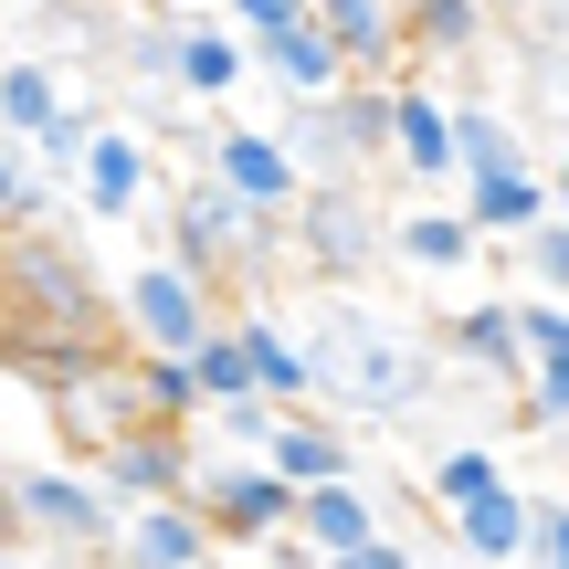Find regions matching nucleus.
Listing matches in <instances>:
<instances>
[{
	"label": "nucleus",
	"mask_w": 569,
	"mask_h": 569,
	"mask_svg": "<svg viewBox=\"0 0 569 569\" xmlns=\"http://www.w3.org/2000/svg\"><path fill=\"white\" fill-rule=\"evenodd\" d=\"M475 243H486V232H475L465 211H390V253L422 264V274H465Z\"/></svg>",
	"instance_id": "obj_23"
},
{
	"label": "nucleus",
	"mask_w": 569,
	"mask_h": 569,
	"mask_svg": "<svg viewBox=\"0 0 569 569\" xmlns=\"http://www.w3.org/2000/svg\"><path fill=\"white\" fill-rule=\"evenodd\" d=\"M284 243H296V264H306V274L348 284L359 264H380V253H390V222H380V211H359L348 190H306L296 222H284Z\"/></svg>",
	"instance_id": "obj_7"
},
{
	"label": "nucleus",
	"mask_w": 569,
	"mask_h": 569,
	"mask_svg": "<svg viewBox=\"0 0 569 569\" xmlns=\"http://www.w3.org/2000/svg\"><path fill=\"white\" fill-rule=\"evenodd\" d=\"M74 190H84V211H96V222H127V211L148 201V138H138V127H106Z\"/></svg>",
	"instance_id": "obj_20"
},
{
	"label": "nucleus",
	"mask_w": 569,
	"mask_h": 569,
	"mask_svg": "<svg viewBox=\"0 0 569 569\" xmlns=\"http://www.w3.org/2000/svg\"><path fill=\"white\" fill-rule=\"evenodd\" d=\"M517 338H528V369L569 359V306L559 296H517Z\"/></svg>",
	"instance_id": "obj_32"
},
{
	"label": "nucleus",
	"mask_w": 569,
	"mask_h": 569,
	"mask_svg": "<svg viewBox=\"0 0 569 569\" xmlns=\"http://www.w3.org/2000/svg\"><path fill=\"white\" fill-rule=\"evenodd\" d=\"M284 148H296L306 190H348V180H359V169L390 148V84H338V96L296 106Z\"/></svg>",
	"instance_id": "obj_3"
},
{
	"label": "nucleus",
	"mask_w": 569,
	"mask_h": 569,
	"mask_svg": "<svg viewBox=\"0 0 569 569\" xmlns=\"http://www.w3.org/2000/svg\"><path fill=\"white\" fill-rule=\"evenodd\" d=\"M317 21L338 32L348 84H390V74L411 63V32H401V11H390V0H317Z\"/></svg>",
	"instance_id": "obj_14"
},
{
	"label": "nucleus",
	"mask_w": 569,
	"mask_h": 569,
	"mask_svg": "<svg viewBox=\"0 0 569 569\" xmlns=\"http://www.w3.org/2000/svg\"><path fill=\"white\" fill-rule=\"evenodd\" d=\"M11 496H21V528H32V538H53V549H74V559H117L127 507L96 486V475H74V465H32V475H11Z\"/></svg>",
	"instance_id": "obj_5"
},
{
	"label": "nucleus",
	"mask_w": 569,
	"mask_h": 569,
	"mask_svg": "<svg viewBox=\"0 0 569 569\" xmlns=\"http://www.w3.org/2000/svg\"><path fill=\"white\" fill-rule=\"evenodd\" d=\"M127 74L180 84V32H169V21H138V32H127Z\"/></svg>",
	"instance_id": "obj_34"
},
{
	"label": "nucleus",
	"mask_w": 569,
	"mask_h": 569,
	"mask_svg": "<svg viewBox=\"0 0 569 569\" xmlns=\"http://www.w3.org/2000/svg\"><path fill=\"white\" fill-rule=\"evenodd\" d=\"M486 11H496V0H411V11H401L411 63H465V53H486Z\"/></svg>",
	"instance_id": "obj_22"
},
{
	"label": "nucleus",
	"mask_w": 569,
	"mask_h": 569,
	"mask_svg": "<svg viewBox=\"0 0 569 569\" xmlns=\"http://www.w3.org/2000/svg\"><path fill=\"white\" fill-rule=\"evenodd\" d=\"M306 11H317V0H222V21L243 42H264V32H284V21H306Z\"/></svg>",
	"instance_id": "obj_35"
},
{
	"label": "nucleus",
	"mask_w": 569,
	"mask_h": 569,
	"mask_svg": "<svg viewBox=\"0 0 569 569\" xmlns=\"http://www.w3.org/2000/svg\"><path fill=\"white\" fill-rule=\"evenodd\" d=\"M211 180H222L232 201L274 211V222L306 201V169H296V148H284L274 127H222V138H211Z\"/></svg>",
	"instance_id": "obj_10"
},
{
	"label": "nucleus",
	"mask_w": 569,
	"mask_h": 569,
	"mask_svg": "<svg viewBox=\"0 0 569 569\" xmlns=\"http://www.w3.org/2000/svg\"><path fill=\"white\" fill-rule=\"evenodd\" d=\"M264 243H274V211L232 201L222 180L180 190V211H169V253H180L190 274H232V264H243V253H264Z\"/></svg>",
	"instance_id": "obj_6"
},
{
	"label": "nucleus",
	"mask_w": 569,
	"mask_h": 569,
	"mask_svg": "<svg viewBox=\"0 0 569 569\" xmlns=\"http://www.w3.org/2000/svg\"><path fill=\"white\" fill-rule=\"evenodd\" d=\"M453 159H465V180H517L528 159V138H517V117H496V106H453Z\"/></svg>",
	"instance_id": "obj_24"
},
{
	"label": "nucleus",
	"mask_w": 569,
	"mask_h": 569,
	"mask_svg": "<svg viewBox=\"0 0 569 569\" xmlns=\"http://www.w3.org/2000/svg\"><path fill=\"white\" fill-rule=\"evenodd\" d=\"M264 465H274L296 496H317V486H338V475H359V465H348V443H338L327 422H306V411H284V432H274Z\"/></svg>",
	"instance_id": "obj_26"
},
{
	"label": "nucleus",
	"mask_w": 569,
	"mask_h": 569,
	"mask_svg": "<svg viewBox=\"0 0 569 569\" xmlns=\"http://www.w3.org/2000/svg\"><path fill=\"white\" fill-rule=\"evenodd\" d=\"M190 380H201V401H211V411H232V401H264V380H253V348H243V327H211V338L190 348Z\"/></svg>",
	"instance_id": "obj_27"
},
{
	"label": "nucleus",
	"mask_w": 569,
	"mask_h": 569,
	"mask_svg": "<svg viewBox=\"0 0 569 569\" xmlns=\"http://www.w3.org/2000/svg\"><path fill=\"white\" fill-rule=\"evenodd\" d=\"M528 569H569V496H538V549Z\"/></svg>",
	"instance_id": "obj_38"
},
{
	"label": "nucleus",
	"mask_w": 569,
	"mask_h": 569,
	"mask_svg": "<svg viewBox=\"0 0 569 569\" xmlns=\"http://www.w3.org/2000/svg\"><path fill=\"white\" fill-rule=\"evenodd\" d=\"M53 422L74 432L84 453H117L127 432L148 422V411H138V369H84V380H63L53 390Z\"/></svg>",
	"instance_id": "obj_12"
},
{
	"label": "nucleus",
	"mask_w": 569,
	"mask_h": 569,
	"mask_svg": "<svg viewBox=\"0 0 569 569\" xmlns=\"http://www.w3.org/2000/svg\"><path fill=\"white\" fill-rule=\"evenodd\" d=\"M0 569H32V559H0Z\"/></svg>",
	"instance_id": "obj_43"
},
{
	"label": "nucleus",
	"mask_w": 569,
	"mask_h": 569,
	"mask_svg": "<svg viewBox=\"0 0 569 569\" xmlns=\"http://www.w3.org/2000/svg\"><path fill=\"white\" fill-rule=\"evenodd\" d=\"M549 42H569V0H549Z\"/></svg>",
	"instance_id": "obj_42"
},
{
	"label": "nucleus",
	"mask_w": 569,
	"mask_h": 569,
	"mask_svg": "<svg viewBox=\"0 0 569 569\" xmlns=\"http://www.w3.org/2000/svg\"><path fill=\"white\" fill-rule=\"evenodd\" d=\"M222 528L201 517V496H169V507H138L117 538V569H211Z\"/></svg>",
	"instance_id": "obj_11"
},
{
	"label": "nucleus",
	"mask_w": 569,
	"mask_h": 569,
	"mask_svg": "<svg viewBox=\"0 0 569 569\" xmlns=\"http://www.w3.org/2000/svg\"><path fill=\"white\" fill-rule=\"evenodd\" d=\"M117 327L138 338V359H190V348L222 327V306H211V274H190L180 253H148V264L117 284Z\"/></svg>",
	"instance_id": "obj_4"
},
{
	"label": "nucleus",
	"mask_w": 569,
	"mask_h": 569,
	"mask_svg": "<svg viewBox=\"0 0 569 569\" xmlns=\"http://www.w3.org/2000/svg\"><path fill=\"white\" fill-rule=\"evenodd\" d=\"M106 327H117V306L84 284V264L53 243V232H11L0 243V338H11V359L53 369L63 348H84V359H106Z\"/></svg>",
	"instance_id": "obj_2"
},
{
	"label": "nucleus",
	"mask_w": 569,
	"mask_h": 569,
	"mask_svg": "<svg viewBox=\"0 0 569 569\" xmlns=\"http://www.w3.org/2000/svg\"><path fill=\"white\" fill-rule=\"evenodd\" d=\"M53 117H63V84H53V63L11 53V63H0V127H11V138L32 148V138H42Z\"/></svg>",
	"instance_id": "obj_28"
},
{
	"label": "nucleus",
	"mask_w": 569,
	"mask_h": 569,
	"mask_svg": "<svg viewBox=\"0 0 569 569\" xmlns=\"http://www.w3.org/2000/svg\"><path fill=\"white\" fill-rule=\"evenodd\" d=\"M528 422H549V432H569V359H549L528 380Z\"/></svg>",
	"instance_id": "obj_37"
},
{
	"label": "nucleus",
	"mask_w": 569,
	"mask_h": 569,
	"mask_svg": "<svg viewBox=\"0 0 569 569\" xmlns=\"http://www.w3.org/2000/svg\"><path fill=\"white\" fill-rule=\"evenodd\" d=\"M42 201V180H32V169H21V138H11V127H0V222H21V211H32Z\"/></svg>",
	"instance_id": "obj_36"
},
{
	"label": "nucleus",
	"mask_w": 569,
	"mask_h": 569,
	"mask_svg": "<svg viewBox=\"0 0 569 569\" xmlns=\"http://www.w3.org/2000/svg\"><path fill=\"white\" fill-rule=\"evenodd\" d=\"M453 549H465L475 569H517V559L538 549V496H517V486L475 496V507L453 517Z\"/></svg>",
	"instance_id": "obj_17"
},
{
	"label": "nucleus",
	"mask_w": 569,
	"mask_h": 569,
	"mask_svg": "<svg viewBox=\"0 0 569 569\" xmlns=\"http://www.w3.org/2000/svg\"><path fill=\"white\" fill-rule=\"evenodd\" d=\"M21 538L32 528H21V496H11V475H0V559H21Z\"/></svg>",
	"instance_id": "obj_40"
},
{
	"label": "nucleus",
	"mask_w": 569,
	"mask_h": 569,
	"mask_svg": "<svg viewBox=\"0 0 569 569\" xmlns=\"http://www.w3.org/2000/svg\"><path fill=\"white\" fill-rule=\"evenodd\" d=\"M369 538H390V517L369 507L359 475H338V486H317V496L296 507V559H317V569L348 559V549H369Z\"/></svg>",
	"instance_id": "obj_13"
},
{
	"label": "nucleus",
	"mask_w": 569,
	"mask_h": 569,
	"mask_svg": "<svg viewBox=\"0 0 569 569\" xmlns=\"http://www.w3.org/2000/svg\"><path fill=\"white\" fill-rule=\"evenodd\" d=\"M422 486H432V507H443V517H465L475 496H496V486H507V465H496L486 443H453V453H432V475H422Z\"/></svg>",
	"instance_id": "obj_29"
},
{
	"label": "nucleus",
	"mask_w": 569,
	"mask_h": 569,
	"mask_svg": "<svg viewBox=\"0 0 569 569\" xmlns=\"http://www.w3.org/2000/svg\"><path fill=\"white\" fill-rule=\"evenodd\" d=\"M549 169H517V180H465V222L486 232V243H528L538 222H549Z\"/></svg>",
	"instance_id": "obj_19"
},
{
	"label": "nucleus",
	"mask_w": 569,
	"mask_h": 569,
	"mask_svg": "<svg viewBox=\"0 0 569 569\" xmlns=\"http://www.w3.org/2000/svg\"><path fill=\"white\" fill-rule=\"evenodd\" d=\"M96 486L117 496L127 517H138V507H169V496H190V486H201V465H190V432L138 422L117 453H96Z\"/></svg>",
	"instance_id": "obj_8"
},
{
	"label": "nucleus",
	"mask_w": 569,
	"mask_h": 569,
	"mask_svg": "<svg viewBox=\"0 0 569 569\" xmlns=\"http://www.w3.org/2000/svg\"><path fill=\"white\" fill-rule=\"evenodd\" d=\"M190 496H201V517L222 538H296V507H306L274 465H201V486H190Z\"/></svg>",
	"instance_id": "obj_9"
},
{
	"label": "nucleus",
	"mask_w": 569,
	"mask_h": 569,
	"mask_svg": "<svg viewBox=\"0 0 569 569\" xmlns=\"http://www.w3.org/2000/svg\"><path fill=\"white\" fill-rule=\"evenodd\" d=\"M138 411L180 432L190 411H211V401H201V380H190V359H138Z\"/></svg>",
	"instance_id": "obj_30"
},
{
	"label": "nucleus",
	"mask_w": 569,
	"mask_h": 569,
	"mask_svg": "<svg viewBox=\"0 0 569 569\" xmlns=\"http://www.w3.org/2000/svg\"><path fill=\"white\" fill-rule=\"evenodd\" d=\"M253 63V42L232 21H180V96H232Z\"/></svg>",
	"instance_id": "obj_25"
},
{
	"label": "nucleus",
	"mask_w": 569,
	"mask_h": 569,
	"mask_svg": "<svg viewBox=\"0 0 569 569\" xmlns=\"http://www.w3.org/2000/svg\"><path fill=\"white\" fill-rule=\"evenodd\" d=\"M390 159H401V180H453V106L422 96V84H390Z\"/></svg>",
	"instance_id": "obj_16"
},
{
	"label": "nucleus",
	"mask_w": 569,
	"mask_h": 569,
	"mask_svg": "<svg viewBox=\"0 0 569 569\" xmlns=\"http://www.w3.org/2000/svg\"><path fill=\"white\" fill-rule=\"evenodd\" d=\"M253 63H264L296 106H317V96H338V84H348V53H338V32H327L317 11L284 21V32H264V42H253Z\"/></svg>",
	"instance_id": "obj_15"
},
{
	"label": "nucleus",
	"mask_w": 569,
	"mask_h": 569,
	"mask_svg": "<svg viewBox=\"0 0 569 569\" xmlns=\"http://www.w3.org/2000/svg\"><path fill=\"white\" fill-rule=\"evenodd\" d=\"M453 348H465L475 369H496V380H517V390L538 380V369H528V338H517V296H475V306H453Z\"/></svg>",
	"instance_id": "obj_21"
},
{
	"label": "nucleus",
	"mask_w": 569,
	"mask_h": 569,
	"mask_svg": "<svg viewBox=\"0 0 569 569\" xmlns=\"http://www.w3.org/2000/svg\"><path fill=\"white\" fill-rule=\"evenodd\" d=\"M517 264H528V284H538V296H569V222H559V211L528 232V243H517Z\"/></svg>",
	"instance_id": "obj_33"
},
{
	"label": "nucleus",
	"mask_w": 569,
	"mask_h": 569,
	"mask_svg": "<svg viewBox=\"0 0 569 569\" xmlns=\"http://www.w3.org/2000/svg\"><path fill=\"white\" fill-rule=\"evenodd\" d=\"M96 138H106V127L84 117V106H63V117H53V127H42V138H32L42 180H84V159H96Z\"/></svg>",
	"instance_id": "obj_31"
},
{
	"label": "nucleus",
	"mask_w": 569,
	"mask_h": 569,
	"mask_svg": "<svg viewBox=\"0 0 569 569\" xmlns=\"http://www.w3.org/2000/svg\"><path fill=\"white\" fill-rule=\"evenodd\" d=\"M306 338H317V390L338 411H359V422H411L443 390L432 380V348L411 327H390L380 306H359V296H327L306 317Z\"/></svg>",
	"instance_id": "obj_1"
},
{
	"label": "nucleus",
	"mask_w": 569,
	"mask_h": 569,
	"mask_svg": "<svg viewBox=\"0 0 569 569\" xmlns=\"http://www.w3.org/2000/svg\"><path fill=\"white\" fill-rule=\"evenodd\" d=\"M232 327H243V348H253V380H264V401H274V411H296L306 390H317V338H296L274 306H243Z\"/></svg>",
	"instance_id": "obj_18"
},
{
	"label": "nucleus",
	"mask_w": 569,
	"mask_h": 569,
	"mask_svg": "<svg viewBox=\"0 0 569 569\" xmlns=\"http://www.w3.org/2000/svg\"><path fill=\"white\" fill-rule=\"evenodd\" d=\"M549 201H559V222H569V148H559V169H549Z\"/></svg>",
	"instance_id": "obj_41"
},
{
	"label": "nucleus",
	"mask_w": 569,
	"mask_h": 569,
	"mask_svg": "<svg viewBox=\"0 0 569 569\" xmlns=\"http://www.w3.org/2000/svg\"><path fill=\"white\" fill-rule=\"evenodd\" d=\"M327 569H432V559L411 549L401 528H390V538H369V549H348V559H327Z\"/></svg>",
	"instance_id": "obj_39"
}]
</instances>
